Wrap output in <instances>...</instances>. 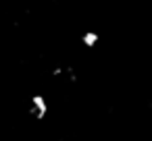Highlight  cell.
I'll use <instances>...</instances> for the list:
<instances>
[{
	"instance_id": "obj_1",
	"label": "cell",
	"mask_w": 152,
	"mask_h": 141,
	"mask_svg": "<svg viewBox=\"0 0 152 141\" xmlns=\"http://www.w3.org/2000/svg\"><path fill=\"white\" fill-rule=\"evenodd\" d=\"M31 102H34V114H38V118H44V114H46V110H48L46 100H44L42 95H34Z\"/></svg>"
},
{
	"instance_id": "obj_2",
	"label": "cell",
	"mask_w": 152,
	"mask_h": 141,
	"mask_svg": "<svg viewBox=\"0 0 152 141\" xmlns=\"http://www.w3.org/2000/svg\"><path fill=\"white\" fill-rule=\"evenodd\" d=\"M81 42H83L88 48H94V46L98 44V33H94V31H86V33L81 35Z\"/></svg>"
}]
</instances>
